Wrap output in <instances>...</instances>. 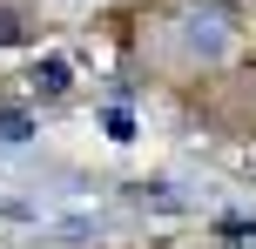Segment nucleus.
I'll return each instance as SVG.
<instances>
[{
  "mask_svg": "<svg viewBox=\"0 0 256 249\" xmlns=\"http://www.w3.org/2000/svg\"><path fill=\"white\" fill-rule=\"evenodd\" d=\"M102 135L108 142H128V135H135V115H128V108H102Z\"/></svg>",
  "mask_w": 256,
  "mask_h": 249,
  "instance_id": "nucleus-5",
  "label": "nucleus"
},
{
  "mask_svg": "<svg viewBox=\"0 0 256 249\" xmlns=\"http://www.w3.org/2000/svg\"><path fill=\"white\" fill-rule=\"evenodd\" d=\"M27 88H34V101H54V94L74 88V67H68V54H40L34 74H27Z\"/></svg>",
  "mask_w": 256,
  "mask_h": 249,
  "instance_id": "nucleus-3",
  "label": "nucleus"
},
{
  "mask_svg": "<svg viewBox=\"0 0 256 249\" xmlns=\"http://www.w3.org/2000/svg\"><path fill=\"white\" fill-rule=\"evenodd\" d=\"M176 34H182V54L222 61V54H230V40H236V20H230V7H189Z\"/></svg>",
  "mask_w": 256,
  "mask_h": 249,
  "instance_id": "nucleus-2",
  "label": "nucleus"
},
{
  "mask_svg": "<svg viewBox=\"0 0 256 249\" xmlns=\"http://www.w3.org/2000/svg\"><path fill=\"white\" fill-rule=\"evenodd\" d=\"M34 142V115L27 108H0V148H27Z\"/></svg>",
  "mask_w": 256,
  "mask_h": 249,
  "instance_id": "nucleus-4",
  "label": "nucleus"
},
{
  "mask_svg": "<svg viewBox=\"0 0 256 249\" xmlns=\"http://www.w3.org/2000/svg\"><path fill=\"white\" fill-rule=\"evenodd\" d=\"M34 223H40V236H48V243L81 249V243H94V236L108 229V216L94 209V202H40V209H34Z\"/></svg>",
  "mask_w": 256,
  "mask_h": 249,
  "instance_id": "nucleus-1",
  "label": "nucleus"
}]
</instances>
